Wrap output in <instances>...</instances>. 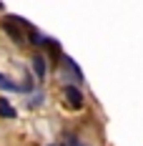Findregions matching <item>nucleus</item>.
<instances>
[{
    "label": "nucleus",
    "mask_w": 143,
    "mask_h": 146,
    "mask_svg": "<svg viewBox=\"0 0 143 146\" xmlns=\"http://www.w3.org/2000/svg\"><path fill=\"white\" fill-rule=\"evenodd\" d=\"M63 96L68 98L73 108H80L83 106V93H80V88L78 86H63Z\"/></svg>",
    "instance_id": "nucleus-1"
},
{
    "label": "nucleus",
    "mask_w": 143,
    "mask_h": 146,
    "mask_svg": "<svg viewBox=\"0 0 143 146\" xmlns=\"http://www.w3.org/2000/svg\"><path fill=\"white\" fill-rule=\"evenodd\" d=\"M0 88H5V91H15V93H20V91H28V86H20V83H13L8 76H3L0 73Z\"/></svg>",
    "instance_id": "nucleus-2"
},
{
    "label": "nucleus",
    "mask_w": 143,
    "mask_h": 146,
    "mask_svg": "<svg viewBox=\"0 0 143 146\" xmlns=\"http://www.w3.org/2000/svg\"><path fill=\"white\" fill-rule=\"evenodd\" d=\"M33 71H35V78H38V81L45 78V58L43 56H35V58H33Z\"/></svg>",
    "instance_id": "nucleus-3"
},
{
    "label": "nucleus",
    "mask_w": 143,
    "mask_h": 146,
    "mask_svg": "<svg viewBox=\"0 0 143 146\" xmlns=\"http://www.w3.org/2000/svg\"><path fill=\"white\" fill-rule=\"evenodd\" d=\"M5 33H8V35H10V38H13L15 43H23V40H25V35H23V33H20V30L15 28L13 23H10V20H8V23H5Z\"/></svg>",
    "instance_id": "nucleus-4"
},
{
    "label": "nucleus",
    "mask_w": 143,
    "mask_h": 146,
    "mask_svg": "<svg viewBox=\"0 0 143 146\" xmlns=\"http://www.w3.org/2000/svg\"><path fill=\"white\" fill-rule=\"evenodd\" d=\"M0 116H5V118H15V108H13L8 101H5V98H0Z\"/></svg>",
    "instance_id": "nucleus-5"
},
{
    "label": "nucleus",
    "mask_w": 143,
    "mask_h": 146,
    "mask_svg": "<svg viewBox=\"0 0 143 146\" xmlns=\"http://www.w3.org/2000/svg\"><path fill=\"white\" fill-rule=\"evenodd\" d=\"M53 146H60V144H53Z\"/></svg>",
    "instance_id": "nucleus-6"
}]
</instances>
